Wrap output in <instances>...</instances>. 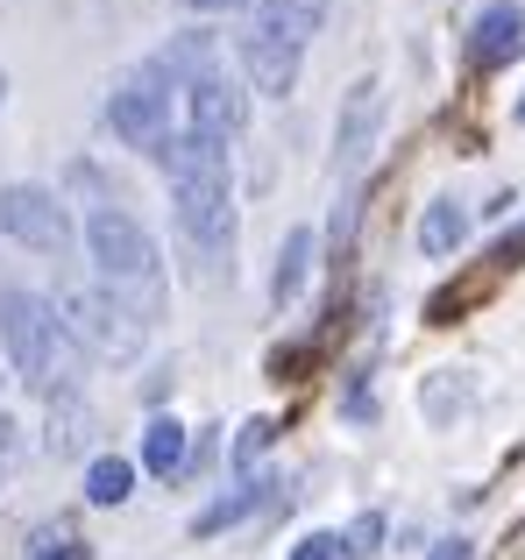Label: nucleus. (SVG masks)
Listing matches in <instances>:
<instances>
[{
    "label": "nucleus",
    "mask_w": 525,
    "mask_h": 560,
    "mask_svg": "<svg viewBox=\"0 0 525 560\" xmlns=\"http://www.w3.org/2000/svg\"><path fill=\"white\" fill-rule=\"evenodd\" d=\"M0 341H8V362L28 390L71 397V383H79V348H71V334H65V319H57L50 299H36V291H0Z\"/></svg>",
    "instance_id": "obj_1"
},
{
    "label": "nucleus",
    "mask_w": 525,
    "mask_h": 560,
    "mask_svg": "<svg viewBox=\"0 0 525 560\" xmlns=\"http://www.w3.org/2000/svg\"><path fill=\"white\" fill-rule=\"evenodd\" d=\"M57 319H65L71 341H85L93 355H107V362L142 355V313H136V305H121L114 291H65Z\"/></svg>",
    "instance_id": "obj_2"
},
{
    "label": "nucleus",
    "mask_w": 525,
    "mask_h": 560,
    "mask_svg": "<svg viewBox=\"0 0 525 560\" xmlns=\"http://www.w3.org/2000/svg\"><path fill=\"white\" fill-rule=\"evenodd\" d=\"M85 256H93V270L107 277V284H150L156 277V242L121 206H93V220H85Z\"/></svg>",
    "instance_id": "obj_3"
},
{
    "label": "nucleus",
    "mask_w": 525,
    "mask_h": 560,
    "mask_svg": "<svg viewBox=\"0 0 525 560\" xmlns=\"http://www.w3.org/2000/svg\"><path fill=\"white\" fill-rule=\"evenodd\" d=\"M107 121H114V136H121L128 150H156V142L171 136V79L156 65L121 71L114 93H107Z\"/></svg>",
    "instance_id": "obj_4"
},
{
    "label": "nucleus",
    "mask_w": 525,
    "mask_h": 560,
    "mask_svg": "<svg viewBox=\"0 0 525 560\" xmlns=\"http://www.w3.org/2000/svg\"><path fill=\"white\" fill-rule=\"evenodd\" d=\"M0 234L36 256H65L71 248V213L50 185H0Z\"/></svg>",
    "instance_id": "obj_5"
},
{
    "label": "nucleus",
    "mask_w": 525,
    "mask_h": 560,
    "mask_svg": "<svg viewBox=\"0 0 525 560\" xmlns=\"http://www.w3.org/2000/svg\"><path fill=\"white\" fill-rule=\"evenodd\" d=\"M185 136H199V142H228V136H242V121H249V93L242 85H228L221 71H207V79H192L185 85Z\"/></svg>",
    "instance_id": "obj_6"
},
{
    "label": "nucleus",
    "mask_w": 525,
    "mask_h": 560,
    "mask_svg": "<svg viewBox=\"0 0 525 560\" xmlns=\"http://www.w3.org/2000/svg\"><path fill=\"white\" fill-rule=\"evenodd\" d=\"M171 206H178V228L207 256L235 248V199H228V185H171Z\"/></svg>",
    "instance_id": "obj_7"
},
{
    "label": "nucleus",
    "mask_w": 525,
    "mask_h": 560,
    "mask_svg": "<svg viewBox=\"0 0 525 560\" xmlns=\"http://www.w3.org/2000/svg\"><path fill=\"white\" fill-rule=\"evenodd\" d=\"M376 128H384V85H376V79H355L341 93V121H334V150H341V171H348V178L370 164Z\"/></svg>",
    "instance_id": "obj_8"
},
{
    "label": "nucleus",
    "mask_w": 525,
    "mask_h": 560,
    "mask_svg": "<svg viewBox=\"0 0 525 560\" xmlns=\"http://www.w3.org/2000/svg\"><path fill=\"white\" fill-rule=\"evenodd\" d=\"M518 50H525V8H512V0H490V8L476 14V28H469V65L498 71V65H512Z\"/></svg>",
    "instance_id": "obj_9"
},
{
    "label": "nucleus",
    "mask_w": 525,
    "mask_h": 560,
    "mask_svg": "<svg viewBox=\"0 0 525 560\" xmlns=\"http://www.w3.org/2000/svg\"><path fill=\"white\" fill-rule=\"evenodd\" d=\"M150 156L171 171V185H228V150H221V142H199V136H164Z\"/></svg>",
    "instance_id": "obj_10"
},
{
    "label": "nucleus",
    "mask_w": 525,
    "mask_h": 560,
    "mask_svg": "<svg viewBox=\"0 0 525 560\" xmlns=\"http://www.w3.org/2000/svg\"><path fill=\"white\" fill-rule=\"evenodd\" d=\"M242 71H249L256 93H277V100H284L291 85H299V50H291V43H277V36H262V28H249V36H242Z\"/></svg>",
    "instance_id": "obj_11"
},
{
    "label": "nucleus",
    "mask_w": 525,
    "mask_h": 560,
    "mask_svg": "<svg viewBox=\"0 0 525 560\" xmlns=\"http://www.w3.org/2000/svg\"><path fill=\"white\" fill-rule=\"evenodd\" d=\"M319 22H327V0H256V22L249 28L291 43V50H305V36H319Z\"/></svg>",
    "instance_id": "obj_12"
},
{
    "label": "nucleus",
    "mask_w": 525,
    "mask_h": 560,
    "mask_svg": "<svg viewBox=\"0 0 525 560\" xmlns=\"http://www.w3.org/2000/svg\"><path fill=\"white\" fill-rule=\"evenodd\" d=\"M313 228H291L284 234V248H277V270H270V299L277 305H291V299H299V291H305V270H313Z\"/></svg>",
    "instance_id": "obj_13"
},
{
    "label": "nucleus",
    "mask_w": 525,
    "mask_h": 560,
    "mask_svg": "<svg viewBox=\"0 0 525 560\" xmlns=\"http://www.w3.org/2000/svg\"><path fill=\"white\" fill-rule=\"evenodd\" d=\"M85 433H93V411L79 405V390H71V397H50V433H43V447H50V454H79Z\"/></svg>",
    "instance_id": "obj_14"
},
{
    "label": "nucleus",
    "mask_w": 525,
    "mask_h": 560,
    "mask_svg": "<svg viewBox=\"0 0 525 560\" xmlns=\"http://www.w3.org/2000/svg\"><path fill=\"white\" fill-rule=\"evenodd\" d=\"M462 234H469L462 206H455V199H433V206H427V220H419V248H427V256H455Z\"/></svg>",
    "instance_id": "obj_15"
},
{
    "label": "nucleus",
    "mask_w": 525,
    "mask_h": 560,
    "mask_svg": "<svg viewBox=\"0 0 525 560\" xmlns=\"http://www.w3.org/2000/svg\"><path fill=\"white\" fill-rule=\"evenodd\" d=\"M178 462H185V425L150 419L142 425V468H150V476H178Z\"/></svg>",
    "instance_id": "obj_16"
},
{
    "label": "nucleus",
    "mask_w": 525,
    "mask_h": 560,
    "mask_svg": "<svg viewBox=\"0 0 525 560\" xmlns=\"http://www.w3.org/2000/svg\"><path fill=\"white\" fill-rule=\"evenodd\" d=\"M150 65L164 71L171 85H178V79L192 85V79H207V71H213V36H178V43H171L164 57H150Z\"/></svg>",
    "instance_id": "obj_17"
},
{
    "label": "nucleus",
    "mask_w": 525,
    "mask_h": 560,
    "mask_svg": "<svg viewBox=\"0 0 525 560\" xmlns=\"http://www.w3.org/2000/svg\"><path fill=\"white\" fill-rule=\"evenodd\" d=\"M85 497H93V504H128V497H136V462L100 454V462L85 468Z\"/></svg>",
    "instance_id": "obj_18"
},
{
    "label": "nucleus",
    "mask_w": 525,
    "mask_h": 560,
    "mask_svg": "<svg viewBox=\"0 0 525 560\" xmlns=\"http://www.w3.org/2000/svg\"><path fill=\"white\" fill-rule=\"evenodd\" d=\"M270 490H277V482H249V490H242V497H228V504L199 511V525H192V533H221V525L249 518V511H262V504H270Z\"/></svg>",
    "instance_id": "obj_19"
},
{
    "label": "nucleus",
    "mask_w": 525,
    "mask_h": 560,
    "mask_svg": "<svg viewBox=\"0 0 525 560\" xmlns=\"http://www.w3.org/2000/svg\"><path fill=\"white\" fill-rule=\"evenodd\" d=\"M79 553H85V547L65 533V525H43V533L28 539V553H22V560H79Z\"/></svg>",
    "instance_id": "obj_20"
},
{
    "label": "nucleus",
    "mask_w": 525,
    "mask_h": 560,
    "mask_svg": "<svg viewBox=\"0 0 525 560\" xmlns=\"http://www.w3.org/2000/svg\"><path fill=\"white\" fill-rule=\"evenodd\" d=\"M341 547H348V553H376V547H384V518H376V511H362V518L348 525Z\"/></svg>",
    "instance_id": "obj_21"
},
{
    "label": "nucleus",
    "mask_w": 525,
    "mask_h": 560,
    "mask_svg": "<svg viewBox=\"0 0 525 560\" xmlns=\"http://www.w3.org/2000/svg\"><path fill=\"white\" fill-rule=\"evenodd\" d=\"M291 560H348V547H341V533H305L291 547Z\"/></svg>",
    "instance_id": "obj_22"
},
{
    "label": "nucleus",
    "mask_w": 525,
    "mask_h": 560,
    "mask_svg": "<svg viewBox=\"0 0 525 560\" xmlns=\"http://www.w3.org/2000/svg\"><path fill=\"white\" fill-rule=\"evenodd\" d=\"M270 433H277V425H270V419H249V425H242V440H235V462H242V468H249V462H256V454H262V447H270Z\"/></svg>",
    "instance_id": "obj_23"
},
{
    "label": "nucleus",
    "mask_w": 525,
    "mask_h": 560,
    "mask_svg": "<svg viewBox=\"0 0 525 560\" xmlns=\"http://www.w3.org/2000/svg\"><path fill=\"white\" fill-rule=\"evenodd\" d=\"M348 242H355V191H348V199L334 206V256H341Z\"/></svg>",
    "instance_id": "obj_24"
},
{
    "label": "nucleus",
    "mask_w": 525,
    "mask_h": 560,
    "mask_svg": "<svg viewBox=\"0 0 525 560\" xmlns=\"http://www.w3.org/2000/svg\"><path fill=\"white\" fill-rule=\"evenodd\" d=\"M427 560H469V539H441V547H433Z\"/></svg>",
    "instance_id": "obj_25"
},
{
    "label": "nucleus",
    "mask_w": 525,
    "mask_h": 560,
    "mask_svg": "<svg viewBox=\"0 0 525 560\" xmlns=\"http://www.w3.org/2000/svg\"><path fill=\"white\" fill-rule=\"evenodd\" d=\"M185 8H199V14H235V8H249V0H185Z\"/></svg>",
    "instance_id": "obj_26"
},
{
    "label": "nucleus",
    "mask_w": 525,
    "mask_h": 560,
    "mask_svg": "<svg viewBox=\"0 0 525 560\" xmlns=\"http://www.w3.org/2000/svg\"><path fill=\"white\" fill-rule=\"evenodd\" d=\"M0 100H8V71H0Z\"/></svg>",
    "instance_id": "obj_27"
},
{
    "label": "nucleus",
    "mask_w": 525,
    "mask_h": 560,
    "mask_svg": "<svg viewBox=\"0 0 525 560\" xmlns=\"http://www.w3.org/2000/svg\"><path fill=\"white\" fill-rule=\"evenodd\" d=\"M518 121H525V100H518Z\"/></svg>",
    "instance_id": "obj_28"
},
{
    "label": "nucleus",
    "mask_w": 525,
    "mask_h": 560,
    "mask_svg": "<svg viewBox=\"0 0 525 560\" xmlns=\"http://www.w3.org/2000/svg\"><path fill=\"white\" fill-rule=\"evenodd\" d=\"M79 560H85V553H79Z\"/></svg>",
    "instance_id": "obj_29"
}]
</instances>
